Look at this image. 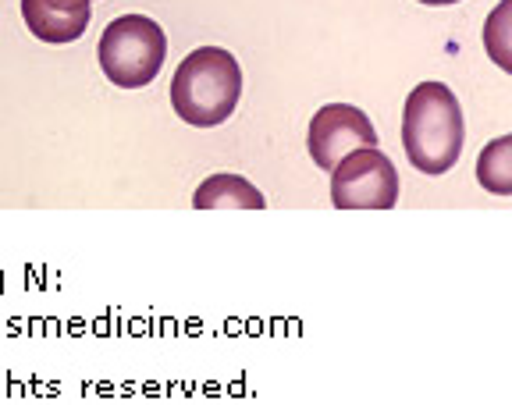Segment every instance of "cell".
<instances>
[{
  "instance_id": "cell-1",
  "label": "cell",
  "mask_w": 512,
  "mask_h": 405,
  "mask_svg": "<svg viewBox=\"0 0 512 405\" xmlns=\"http://www.w3.org/2000/svg\"><path fill=\"white\" fill-rule=\"evenodd\" d=\"M463 107L445 82H420L402 107V150L424 175H445L463 153Z\"/></svg>"
},
{
  "instance_id": "cell-2",
  "label": "cell",
  "mask_w": 512,
  "mask_h": 405,
  "mask_svg": "<svg viewBox=\"0 0 512 405\" xmlns=\"http://www.w3.org/2000/svg\"><path fill=\"white\" fill-rule=\"evenodd\" d=\"M242 68L228 50L200 47L178 64L171 79V107L185 125L214 128L224 125L239 107Z\"/></svg>"
},
{
  "instance_id": "cell-3",
  "label": "cell",
  "mask_w": 512,
  "mask_h": 405,
  "mask_svg": "<svg viewBox=\"0 0 512 405\" xmlns=\"http://www.w3.org/2000/svg\"><path fill=\"white\" fill-rule=\"evenodd\" d=\"M100 68L121 89H143L164 68L168 57V36L153 18L146 15H121L100 36Z\"/></svg>"
},
{
  "instance_id": "cell-4",
  "label": "cell",
  "mask_w": 512,
  "mask_h": 405,
  "mask_svg": "<svg viewBox=\"0 0 512 405\" xmlns=\"http://www.w3.org/2000/svg\"><path fill=\"white\" fill-rule=\"evenodd\" d=\"M331 203L338 210H392L399 203V171L377 146L345 153L331 167Z\"/></svg>"
},
{
  "instance_id": "cell-5",
  "label": "cell",
  "mask_w": 512,
  "mask_h": 405,
  "mask_svg": "<svg viewBox=\"0 0 512 405\" xmlns=\"http://www.w3.org/2000/svg\"><path fill=\"white\" fill-rule=\"evenodd\" d=\"M306 146H310L313 164H317L320 171H331L345 153L363 150V146H377V132L360 107L328 104L313 114Z\"/></svg>"
},
{
  "instance_id": "cell-6",
  "label": "cell",
  "mask_w": 512,
  "mask_h": 405,
  "mask_svg": "<svg viewBox=\"0 0 512 405\" xmlns=\"http://www.w3.org/2000/svg\"><path fill=\"white\" fill-rule=\"evenodd\" d=\"M22 18L43 43H75L93 18V0H22Z\"/></svg>"
},
{
  "instance_id": "cell-7",
  "label": "cell",
  "mask_w": 512,
  "mask_h": 405,
  "mask_svg": "<svg viewBox=\"0 0 512 405\" xmlns=\"http://www.w3.org/2000/svg\"><path fill=\"white\" fill-rule=\"evenodd\" d=\"M192 207L196 210H264L267 199H264V192L256 189V185H249L242 175L221 171V175H210L207 182L196 189Z\"/></svg>"
},
{
  "instance_id": "cell-8",
  "label": "cell",
  "mask_w": 512,
  "mask_h": 405,
  "mask_svg": "<svg viewBox=\"0 0 512 405\" xmlns=\"http://www.w3.org/2000/svg\"><path fill=\"white\" fill-rule=\"evenodd\" d=\"M477 182L495 196H509L512 192V139L502 135L477 160Z\"/></svg>"
},
{
  "instance_id": "cell-9",
  "label": "cell",
  "mask_w": 512,
  "mask_h": 405,
  "mask_svg": "<svg viewBox=\"0 0 512 405\" xmlns=\"http://www.w3.org/2000/svg\"><path fill=\"white\" fill-rule=\"evenodd\" d=\"M420 4H431V8H445V4H459V0H420Z\"/></svg>"
}]
</instances>
